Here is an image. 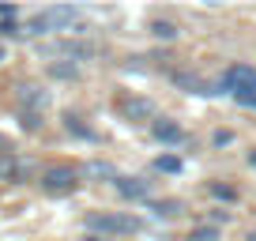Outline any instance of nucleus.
Wrapping results in <instances>:
<instances>
[{"mask_svg":"<svg viewBox=\"0 0 256 241\" xmlns=\"http://www.w3.org/2000/svg\"><path fill=\"white\" fill-rule=\"evenodd\" d=\"M76 19H80V8H72V4H56V8H42L23 30L26 34H56V30H68Z\"/></svg>","mask_w":256,"mask_h":241,"instance_id":"nucleus-1","label":"nucleus"},{"mask_svg":"<svg viewBox=\"0 0 256 241\" xmlns=\"http://www.w3.org/2000/svg\"><path fill=\"white\" fill-rule=\"evenodd\" d=\"M87 230H102V234H136L140 218L128 211H94L87 215Z\"/></svg>","mask_w":256,"mask_h":241,"instance_id":"nucleus-2","label":"nucleus"},{"mask_svg":"<svg viewBox=\"0 0 256 241\" xmlns=\"http://www.w3.org/2000/svg\"><path fill=\"white\" fill-rule=\"evenodd\" d=\"M38 185H42V192H49V196H68L80 185V174H76L72 166H49V170H42Z\"/></svg>","mask_w":256,"mask_h":241,"instance_id":"nucleus-3","label":"nucleus"},{"mask_svg":"<svg viewBox=\"0 0 256 241\" xmlns=\"http://www.w3.org/2000/svg\"><path fill=\"white\" fill-rule=\"evenodd\" d=\"M117 113L124 120H132V124H147L154 117V102L144 94H124V98H117Z\"/></svg>","mask_w":256,"mask_h":241,"instance_id":"nucleus-4","label":"nucleus"},{"mask_svg":"<svg viewBox=\"0 0 256 241\" xmlns=\"http://www.w3.org/2000/svg\"><path fill=\"white\" fill-rule=\"evenodd\" d=\"M222 90H230V94H256V68L230 64L222 76Z\"/></svg>","mask_w":256,"mask_h":241,"instance_id":"nucleus-5","label":"nucleus"},{"mask_svg":"<svg viewBox=\"0 0 256 241\" xmlns=\"http://www.w3.org/2000/svg\"><path fill=\"white\" fill-rule=\"evenodd\" d=\"M46 53L60 56V60H68V64H80V60H90V56H94V46H87V42H53Z\"/></svg>","mask_w":256,"mask_h":241,"instance_id":"nucleus-6","label":"nucleus"},{"mask_svg":"<svg viewBox=\"0 0 256 241\" xmlns=\"http://www.w3.org/2000/svg\"><path fill=\"white\" fill-rule=\"evenodd\" d=\"M151 132H154V140H162V144H174V147L184 140L181 124H177V120H170V117H154V120H151Z\"/></svg>","mask_w":256,"mask_h":241,"instance_id":"nucleus-7","label":"nucleus"},{"mask_svg":"<svg viewBox=\"0 0 256 241\" xmlns=\"http://www.w3.org/2000/svg\"><path fill=\"white\" fill-rule=\"evenodd\" d=\"M117 192L124 196V200H147V196H151V181H147V177H120Z\"/></svg>","mask_w":256,"mask_h":241,"instance_id":"nucleus-8","label":"nucleus"},{"mask_svg":"<svg viewBox=\"0 0 256 241\" xmlns=\"http://www.w3.org/2000/svg\"><path fill=\"white\" fill-rule=\"evenodd\" d=\"M174 87L188 90V94H218L211 83H204L200 76H192V72H174Z\"/></svg>","mask_w":256,"mask_h":241,"instance_id":"nucleus-9","label":"nucleus"},{"mask_svg":"<svg viewBox=\"0 0 256 241\" xmlns=\"http://www.w3.org/2000/svg\"><path fill=\"white\" fill-rule=\"evenodd\" d=\"M80 177H87V181H113V185H117L120 177H117V166H110V162H87V166L80 170Z\"/></svg>","mask_w":256,"mask_h":241,"instance_id":"nucleus-10","label":"nucleus"},{"mask_svg":"<svg viewBox=\"0 0 256 241\" xmlns=\"http://www.w3.org/2000/svg\"><path fill=\"white\" fill-rule=\"evenodd\" d=\"M19 102H23V113H42V106H46V90L34 87V83H23V87H19Z\"/></svg>","mask_w":256,"mask_h":241,"instance_id":"nucleus-11","label":"nucleus"},{"mask_svg":"<svg viewBox=\"0 0 256 241\" xmlns=\"http://www.w3.org/2000/svg\"><path fill=\"white\" fill-rule=\"evenodd\" d=\"M151 34H154V38H162V42H174L177 34H181V26L170 23V19H154V23H151Z\"/></svg>","mask_w":256,"mask_h":241,"instance_id":"nucleus-12","label":"nucleus"},{"mask_svg":"<svg viewBox=\"0 0 256 241\" xmlns=\"http://www.w3.org/2000/svg\"><path fill=\"white\" fill-rule=\"evenodd\" d=\"M12 177H19V162H16V154L0 151V181H12Z\"/></svg>","mask_w":256,"mask_h":241,"instance_id":"nucleus-13","label":"nucleus"},{"mask_svg":"<svg viewBox=\"0 0 256 241\" xmlns=\"http://www.w3.org/2000/svg\"><path fill=\"white\" fill-rule=\"evenodd\" d=\"M49 76H53V80H76V76H80V64L56 60V64H49Z\"/></svg>","mask_w":256,"mask_h":241,"instance_id":"nucleus-14","label":"nucleus"},{"mask_svg":"<svg viewBox=\"0 0 256 241\" xmlns=\"http://www.w3.org/2000/svg\"><path fill=\"white\" fill-rule=\"evenodd\" d=\"M64 128L72 132V136H80V140H94V132H90L87 124H80V117H76V113H68V117H64Z\"/></svg>","mask_w":256,"mask_h":241,"instance_id":"nucleus-15","label":"nucleus"},{"mask_svg":"<svg viewBox=\"0 0 256 241\" xmlns=\"http://www.w3.org/2000/svg\"><path fill=\"white\" fill-rule=\"evenodd\" d=\"M154 170H158V174H181V158H177V154H158V158H154Z\"/></svg>","mask_w":256,"mask_h":241,"instance_id":"nucleus-16","label":"nucleus"},{"mask_svg":"<svg viewBox=\"0 0 256 241\" xmlns=\"http://www.w3.org/2000/svg\"><path fill=\"white\" fill-rule=\"evenodd\" d=\"M188 241H218V226H211V222L196 226V230L188 234Z\"/></svg>","mask_w":256,"mask_h":241,"instance_id":"nucleus-17","label":"nucleus"},{"mask_svg":"<svg viewBox=\"0 0 256 241\" xmlns=\"http://www.w3.org/2000/svg\"><path fill=\"white\" fill-rule=\"evenodd\" d=\"M147 208H151L154 215H181V204H174V200H154V204H147Z\"/></svg>","mask_w":256,"mask_h":241,"instance_id":"nucleus-18","label":"nucleus"},{"mask_svg":"<svg viewBox=\"0 0 256 241\" xmlns=\"http://www.w3.org/2000/svg\"><path fill=\"white\" fill-rule=\"evenodd\" d=\"M19 124L30 128V132H38L42 128V113H19Z\"/></svg>","mask_w":256,"mask_h":241,"instance_id":"nucleus-19","label":"nucleus"},{"mask_svg":"<svg viewBox=\"0 0 256 241\" xmlns=\"http://www.w3.org/2000/svg\"><path fill=\"white\" fill-rule=\"evenodd\" d=\"M211 196H218V200H234V196H238V188H230V185H211Z\"/></svg>","mask_w":256,"mask_h":241,"instance_id":"nucleus-20","label":"nucleus"},{"mask_svg":"<svg viewBox=\"0 0 256 241\" xmlns=\"http://www.w3.org/2000/svg\"><path fill=\"white\" fill-rule=\"evenodd\" d=\"M23 30V26L16 23V19H8V23H0V34H4V38H8V34H19Z\"/></svg>","mask_w":256,"mask_h":241,"instance_id":"nucleus-21","label":"nucleus"},{"mask_svg":"<svg viewBox=\"0 0 256 241\" xmlns=\"http://www.w3.org/2000/svg\"><path fill=\"white\" fill-rule=\"evenodd\" d=\"M0 19H4V23H8V19H16V8H12V4H0Z\"/></svg>","mask_w":256,"mask_h":241,"instance_id":"nucleus-22","label":"nucleus"},{"mask_svg":"<svg viewBox=\"0 0 256 241\" xmlns=\"http://www.w3.org/2000/svg\"><path fill=\"white\" fill-rule=\"evenodd\" d=\"M226 218H230V215H226V211H211V226H222Z\"/></svg>","mask_w":256,"mask_h":241,"instance_id":"nucleus-23","label":"nucleus"},{"mask_svg":"<svg viewBox=\"0 0 256 241\" xmlns=\"http://www.w3.org/2000/svg\"><path fill=\"white\" fill-rule=\"evenodd\" d=\"M248 166H256V147H252V151H248Z\"/></svg>","mask_w":256,"mask_h":241,"instance_id":"nucleus-24","label":"nucleus"},{"mask_svg":"<svg viewBox=\"0 0 256 241\" xmlns=\"http://www.w3.org/2000/svg\"><path fill=\"white\" fill-rule=\"evenodd\" d=\"M245 241H256V234H248V238H245Z\"/></svg>","mask_w":256,"mask_h":241,"instance_id":"nucleus-25","label":"nucleus"},{"mask_svg":"<svg viewBox=\"0 0 256 241\" xmlns=\"http://www.w3.org/2000/svg\"><path fill=\"white\" fill-rule=\"evenodd\" d=\"M0 60H4V49H0Z\"/></svg>","mask_w":256,"mask_h":241,"instance_id":"nucleus-26","label":"nucleus"},{"mask_svg":"<svg viewBox=\"0 0 256 241\" xmlns=\"http://www.w3.org/2000/svg\"><path fill=\"white\" fill-rule=\"evenodd\" d=\"M0 147H4V140H0Z\"/></svg>","mask_w":256,"mask_h":241,"instance_id":"nucleus-27","label":"nucleus"}]
</instances>
